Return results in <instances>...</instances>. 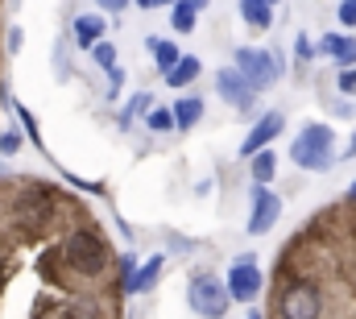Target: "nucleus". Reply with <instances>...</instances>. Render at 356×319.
<instances>
[{
    "instance_id": "nucleus-27",
    "label": "nucleus",
    "mask_w": 356,
    "mask_h": 319,
    "mask_svg": "<svg viewBox=\"0 0 356 319\" xmlns=\"http://www.w3.org/2000/svg\"><path fill=\"white\" fill-rule=\"evenodd\" d=\"M298 54H302V59H311V54H315V46H311L307 38H298Z\"/></svg>"
},
{
    "instance_id": "nucleus-30",
    "label": "nucleus",
    "mask_w": 356,
    "mask_h": 319,
    "mask_svg": "<svg viewBox=\"0 0 356 319\" xmlns=\"http://www.w3.org/2000/svg\"><path fill=\"white\" fill-rule=\"evenodd\" d=\"M348 195H353V199H356V182H353V191H348Z\"/></svg>"
},
{
    "instance_id": "nucleus-1",
    "label": "nucleus",
    "mask_w": 356,
    "mask_h": 319,
    "mask_svg": "<svg viewBox=\"0 0 356 319\" xmlns=\"http://www.w3.org/2000/svg\"><path fill=\"white\" fill-rule=\"evenodd\" d=\"M336 133L327 129V125H307L298 137H294V146H290V158L294 166H302V170H315V174H323V170H332L336 166Z\"/></svg>"
},
{
    "instance_id": "nucleus-6",
    "label": "nucleus",
    "mask_w": 356,
    "mask_h": 319,
    "mask_svg": "<svg viewBox=\"0 0 356 319\" xmlns=\"http://www.w3.org/2000/svg\"><path fill=\"white\" fill-rule=\"evenodd\" d=\"M277 311H282V319H319L323 299H319V290H315L311 282H290V286L282 290Z\"/></svg>"
},
{
    "instance_id": "nucleus-3",
    "label": "nucleus",
    "mask_w": 356,
    "mask_h": 319,
    "mask_svg": "<svg viewBox=\"0 0 356 319\" xmlns=\"http://www.w3.org/2000/svg\"><path fill=\"white\" fill-rule=\"evenodd\" d=\"M232 59H236V71L249 79V87H253V91H261V87H273V83L282 79V59H277L273 50L241 46Z\"/></svg>"
},
{
    "instance_id": "nucleus-10",
    "label": "nucleus",
    "mask_w": 356,
    "mask_h": 319,
    "mask_svg": "<svg viewBox=\"0 0 356 319\" xmlns=\"http://www.w3.org/2000/svg\"><path fill=\"white\" fill-rule=\"evenodd\" d=\"M323 54H332L340 63V71H356V38H344V33H327L319 42Z\"/></svg>"
},
{
    "instance_id": "nucleus-11",
    "label": "nucleus",
    "mask_w": 356,
    "mask_h": 319,
    "mask_svg": "<svg viewBox=\"0 0 356 319\" xmlns=\"http://www.w3.org/2000/svg\"><path fill=\"white\" fill-rule=\"evenodd\" d=\"M162 265H166V257H162V253H154V257H145V265H141V270H137V274H133V278L124 282V290H129V295H141V290H149V286L158 282V274H162Z\"/></svg>"
},
{
    "instance_id": "nucleus-4",
    "label": "nucleus",
    "mask_w": 356,
    "mask_h": 319,
    "mask_svg": "<svg viewBox=\"0 0 356 319\" xmlns=\"http://www.w3.org/2000/svg\"><path fill=\"white\" fill-rule=\"evenodd\" d=\"M67 261H71L75 274L95 278L108 265V244L95 237V233H71V240H67Z\"/></svg>"
},
{
    "instance_id": "nucleus-15",
    "label": "nucleus",
    "mask_w": 356,
    "mask_h": 319,
    "mask_svg": "<svg viewBox=\"0 0 356 319\" xmlns=\"http://www.w3.org/2000/svg\"><path fill=\"white\" fill-rule=\"evenodd\" d=\"M75 42H79V46H83V50H95V46H99V42H104V21H99V17H79V21H75Z\"/></svg>"
},
{
    "instance_id": "nucleus-14",
    "label": "nucleus",
    "mask_w": 356,
    "mask_h": 319,
    "mask_svg": "<svg viewBox=\"0 0 356 319\" xmlns=\"http://www.w3.org/2000/svg\"><path fill=\"white\" fill-rule=\"evenodd\" d=\"M241 21L249 29H269L273 25V4H266V0H245L241 4Z\"/></svg>"
},
{
    "instance_id": "nucleus-20",
    "label": "nucleus",
    "mask_w": 356,
    "mask_h": 319,
    "mask_svg": "<svg viewBox=\"0 0 356 319\" xmlns=\"http://www.w3.org/2000/svg\"><path fill=\"white\" fill-rule=\"evenodd\" d=\"M91 54H95V67H99V71H108V75L120 71V67H116V46H112V42H99Z\"/></svg>"
},
{
    "instance_id": "nucleus-28",
    "label": "nucleus",
    "mask_w": 356,
    "mask_h": 319,
    "mask_svg": "<svg viewBox=\"0 0 356 319\" xmlns=\"http://www.w3.org/2000/svg\"><path fill=\"white\" fill-rule=\"evenodd\" d=\"M356 154V137H353V146H348V150H344V158H353Z\"/></svg>"
},
{
    "instance_id": "nucleus-8",
    "label": "nucleus",
    "mask_w": 356,
    "mask_h": 319,
    "mask_svg": "<svg viewBox=\"0 0 356 319\" xmlns=\"http://www.w3.org/2000/svg\"><path fill=\"white\" fill-rule=\"evenodd\" d=\"M277 216H282V199L269 191V187H253V208H249V233L253 237H261L269 233L273 224H277Z\"/></svg>"
},
{
    "instance_id": "nucleus-5",
    "label": "nucleus",
    "mask_w": 356,
    "mask_h": 319,
    "mask_svg": "<svg viewBox=\"0 0 356 319\" xmlns=\"http://www.w3.org/2000/svg\"><path fill=\"white\" fill-rule=\"evenodd\" d=\"M261 265H257V257L253 253H241L236 261H232V270H228V295L236 299V303H253L257 295H261Z\"/></svg>"
},
{
    "instance_id": "nucleus-24",
    "label": "nucleus",
    "mask_w": 356,
    "mask_h": 319,
    "mask_svg": "<svg viewBox=\"0 0 356 319\" xmlns=\"http://www.w3.org/2000/svg\"><path fill=\"white\" fill-rule=\"evenodd\" d=\"M336 17H340V25H344V29H353V25H356V0L340 4V8H336Z\"/></svg>"
},
{
    "instance_id": "nucleus-17",
    "label": "nucleus",
    "mask_w": 356,
    "mask_h": 319,
    "mask_svg": "<svg viewBox=\"0 0 356 319\" xmlns=\"http://www.w3.org/2000/svg\"><path fill=\"white\" fill-rule=\"evenodd\" d=\"M149 54H154V63H158L162 75H170V71L178 67V59H182L175 42H162V38H149Z\"/></svg>"
},
{
    "instance_id": "nucleus-26",
    "label": "nucleus",
    "mask_w": 356,
    "mask_h": 319,
    "mask_svg": "<svg viewBox=\"0 0 356 319\" xmlns=\"http://www.w3.org/2000/svg\"><path fill=\"white\" fill-rule=\"evenodd\" d=\"M340 91H344V95H356V71H340Z\"/></svg>"
},
{
    "instance_id": "nucleus-25",
    "label": "nucleus",
    "mask_w": 356,
    "mask_h": 319,
    "mask_svg": "<svg viewBox=\"0 0 356 319\" xmlns=\"http://www.w3.org/2000/svg\"><path fill=\"white\" fill-rule=\"evenodd\" d=\"M21 150V133H4L0 137V154H17Z\"/></svg>"
},
{
    "instance_id": "nucleus-9",
    "label": "nucleus",
    "mask_w": 356,
    "mask_h": 319,
    "mask_svg": "<svg viewBox=\"0 0 356 319\" xmlns=\"http://www.w3.org/2000/svg\"><path fill=\"white\" fill-rule=\"evenodd\" d=\"M282 129H286V116H282V112H266V116H261V120L253 125V133H249V137L241 141V154L253 162L257 154H261V150H269V141H273V137H277Z\"/></svg>"
},
{
    "instance_id": "nucleus-16",
    "label": "nucleus",
    "mask_w": 356,
    "mask_h": 319,
    "mask_svg": "<svg viewBox=\"0 0 356 319\" xmlns=\"http://www.w3.org/2000/svg\"><path fill=\"white\" fill-rule=\"evenodd\" d=\"M249 174H253V187H269L273 174H277V154L273 150H261L257 158L249 162Z\"/></svg>"
},
{
    "instance_id": "nucleus-21",
    "label": "nucleus",
    "mask_w": 356,
    "mask_h": 319,
    "mask_svg": "<svg viewBox=\"0 0 356 319\" xmlns=\"http://www.w3.org/2000/svg\"><path fill=\"white\" fill-rule=\"evenodd\" d=\"M141 112L149 116V91H141V95H133V100H129V108L120 112V125L129 129V125H133V116H141Z\"/></svg>"
},
{
    "instance_id": "nucleus-29",
    "label": "nucleus",
    "mask_w": 356,
    "mask_h": 319,
    "mask_svg": "<svg viewBox=\"0 0 356 319\" xmlns=\"http://www.w3.org/2000/svg\"><path fill=\"white\" fill-rule=\"evenodd\" d=\"M249 319H266V316H261V311H249Z\"/></svg>"
},
{
    "instance_id": "nucleus-7",
    "label": "nucleus",
    "mask_w": 356,
    "mask_h": 319,
    "mask_svg": "<svg viewBox=\"0 0 356 319\" xmlns=\"http://www.w3.org/2000/svg\"><path fill=\"white\" fill-rule=\"evenodd\" d=\"M216 91H220V100L224 104H232L236 112H249L253 108V87H249V79L236 71V67H224V71H216Z\"/></svg>"
},
{
    "instance_id": "nucleus-12",
    "label": "nucleus",
    "mask_w": 356,
    "mask_h": 319,
    "mask_svg": "<svg viewBox=\"0 0 356 319\" xmlns=\"http://www.w3.org/2000/svg\"><path fill=\"white\" fill-rule=\"evenodd\" d=\"M170 112H175V129L178 133H182V129H195V125L203 120V100H199V95H182Z\"/></svg>"
},
{
    "instance_id": "nucleus-19",
    "label": "nucleus",
    "mask_w": 356,
    "mask_h": 319,
    "mask_svg": "<svg viewBox=\"0 0 356 319\" xmlns=\"http://www.w3.org/2000/svg\"><path fill=\"white\" fill-rule=\"evenodd\" d=\"M145 129H149V133H170V129H175V112H170V108H149Z\"/></svg>"
},
{
    "instance_id": "nucleus-18",
    "label": "nucleus",
    "mask_w": 356,
    "mask_h": 319,
    "mask_svg": "<svg viewBox=\"0 0 356 319\" xmlns=\"http://www.w3.org/2000/svg\"><path fill=\"white\" fill-rule=\"evenodd\" d=\"M199 71H203V63H199L195 54H182V59H178V67L166 75V83H170V87H191V83L199 79Z\"/></svg>"
},
{
    "instance_id": "nucleus-23",
    "label": "nucleus",
    "mask_w": 356,
    "mask_h": 319,
    "mask_svg": "<svg viewBox=\"0 0 356 319\" xmlns=\"http://www.w3.org/2000/svg\"><path fill=\"white\" fill-rule=\"evenodd\" d=\"M137 261H141V257H137V253H133V249H129V253H124V257H120V274H124V282H129V278H133V274H137V270H141V265H137Z\"/></svg>"
},
{
    "instance_id": "nucleus-2",
    "label": "nucleus",
    "mask_w": 356,
    "mask_h": 319,
    "mask_svg": "<svg viewBox=\"0 0 356 319\" xmlns=\"http://www.w3.org/2000/svg\"><path fill=\"white\" fill-rule=\"evenodd\" d=\"M186 303L199 319H224L228 307H232V295L216 274H195L191 286H186Z\"/></svg>"
},
{
    "instance_id": "nucleus-13",
    "label": "nucleus",
    "mask_w": 356,
    "mask_h": 319,
    "mask_svg": "<svg viewBox=\"0 0 356 319\" xmlns=\"http://www.w3.org/2000/svg\"><path fill=\"white\" fill-rule=\"evenodd\" d=\"M199 13H203L199 0H178L175 8H170V29H175V33H195Z\"/></svg>"
},
{
    "instance_id": "nucleus-22",
    "label": "nucleus",
    "mask_w": 356,
    "mask_h": 319,
    "mask_svg": "<svg viewBox=\"0 0 356 319\" xmlns=\"http://www.w3.org/2000/svg\"><path fill=\"white\" fill-rule=\"evenodd\" d=\"M13 108H17V116H21V125H25L29 141H33V146H42V129H38V116H33V112H29L25 104H13Z\"/></svg>"
}]
</instances>
